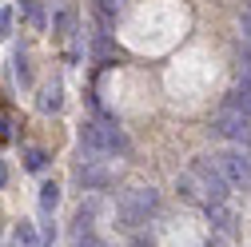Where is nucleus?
<instances>
[{
    "label": "nucleus",
    "instance_id": "nucleus-6",
    "mask_svg": "<svg viewBox=\"0 0 251 247\" xmlns=\"http://www.w3.org/2000/svg\"><path fill=\"white\" fill-rule=\"evenodd\" d=\"M108 179H112V172H108V168H100L96 160H92L88 168H80V183H84V188H104Z\"/></svg>",
    "mask_w": 251,
    "mask_h": 247
},
{
    "label": "nucleus",
    "instance_id": "nucleus-7",
    "mask_svg": "<svg viewBox=\"0 0 251 247\" xmlns=\"http://www.w3.org/2000/svg\"><path fill=\"white\" fill-rule=\"evenodd\" d=\"M12 243H16V247H44V239L36 235V227L28 223V220H20V223H16V231H12Z\"/></svg>",
    "mask_w": 251,
    "mask_h": 247
},
{
    "label": "nucleus",
    "instance_id": "nucleus-3",
    "mask_svg": "<svg viewBox=\"0 0 251 247\" xmlns=\"http://www.w3.org/2000/svg\"><path fill=\"white\" fill-rule=\"evenodd\" d=\"M80 144L88 151H120L124 148V136H120V128H112V124H84Z\"/></svg>",
    "mask_w": 251,
    "mask_h": 247
},
{
    "label": "nucleus",
    "instance_id": "nucleus-15",
    "mask_svg": "<svg viewBox=\"0 0 251 247\" xmlns=\"http://www.w3.org/2000/svg\"><path fill=\"white\" fill-rule=\"evenodd\" d=\"M8 183V168H4V160H0V188Z\"/></svg>",
    "mask_w": 251,
    "mask_h": 247
},
{
    "label": "nucleus",
    "instance_id": "nucleus-5",
    "mask_svg": "<svg viewBox=\"0 0 251 247\" xmlns=\"http://www.w3.org/2000/svg\"><path fill=\"white\" fill-rule=\"evenodd\" d=\"M247 120H251V116H243L239 108L224 104L219 116H215V132L224 136V140H243V136H247Z\"/></svg>",
    "mask_w": 251,
    "mask_h": 247
},
{
    "label": "nucleus",
    "instance_id": "nucleus-2",
    "mask_svg": "<svg viewBox=\"0 0 251 247\" xmlns=\"http://www.w3.org/2000/svg\"><path fill=\"white\" fill-rule=\"evenodd\" d=\"M155 203H160L155 188H128V192H120V215H124V223H144L148 215L155 211Z\"/></svg>",
    "mask_w": 251,
    "mask_h": 247
},
{
    "label": "nucleus",
    "instance_id": "nucleus-13",
    "mask_svg": "<svg viewBox=\"0 0 251 247\" xmlns=\"http://www.w3.org/2000/svg\"><path fill=\"white\" fill-rule=\"evenodd\" d=\"M243 44L251 48V4L243 8Z\"/></svg>",
    "mask_w": 251,
    "mask_h": 247
},
{
    "label": "nucleus",
    "instance_id": "nucleus-12",
    "mask_svg": "<svg viewBox=\"0 0 251 247\" xmlns=\"http://www.w3.org/2000/svg\"><path fill=\"white\" fill-rule=\"evenodd\" d=\"M239 84H243V92H251V56L243 60V68H239Z\"/></svg>",
    "mask_w": 251,
    "mask_h": 247
},
{
    "label": "nucleus",
    "instance_id": "nucleus-14",
    "mask_svg": "<svg viewBox=\"0 0 251 247\" xmlns=\"http://www.w3.org/2000/svg\"><path fill=\"white\" fill-rule=\"evenodd\" d=\"M76 247H104V243H100V239H92V235H88V239H80Z\"/></svg>",
    "mask_w": 251,
    "mask_h": 247
},
{
    "label": "nucleus",
    "instance_id": "nucleus-8",
    "mask_svg": "<svg viewBox=\"0 0 251 247\" xmlns=\"http://www.w3.org/2000/svg\"><path fill=\"white\" fill-rule=\"evenodd\" d=\"M56 203H60V188L48 179L44 188H40V207H44V211H56Z\"/></svg>",
    "mask_w": 251,
    "mask_h": 247
},
{
    "label": "nucleus",
    "instance_id": "nucleus-1",
    "mask_svg": "<svg viewBox=\"0 0 251 247\" xmlns=\"http://www.w3.org/2000/svg\"><path fill=\"white\" fill-rule=\"evenodd\" d=\"M179 192L187 199H200V203H224L227 196V175L219 172V164H207V160H196L192 172L179 175Z\"/></svg>",
    "mask_w": 251,
    "mask_h": 247
},
{
    "label": "nucleus",
    "instance_id": "nucleus-4",
    "mask_svg": "<svg viewBox=\"0 0 251 247\" xmlns=\"http://www.w3.org/2000/svg\"><path fill=\"white\" fill-rule=\"evenodd\" d=\"M215 164H219V172L227 175V183H247L251 179V156H247L243 148H227Z\"/></svg>",
    "mask_w": 251,
    "mask_h": 247
},
{
    "label": "nucleus",
    "instance_id": "nucleus-10",
    "mask_svg": "<svg viewBox=\"0 0 251 247\" xmlns=\"http://www.w3.org/2000/svg\"><path fill=\"white\" fill-rule=\"evenodd\" d=\"M44 160H48L44 151H40V148H32V151H28V160H24V164H28V172H40V168H44Z\"/></svg>",
    "mask_w": 251,
    "mask_h": 247
},
{
    "label": "nucleus",
    "instance_id": "nucleus-11",
    "mask_svg": "<svg viewBox=\"0 0 251 247\" xmlns=\"http://www.w3.org/2000/svg\"><path fill=\"white\" fill-rule=\"evenodd\" d=\"M8 28H12V8H0V40L8 36Z\"/></svg>",
    "mask_w": 251,
    "mask_h": 247
},
{
    "label": "nucleus",
    "instance_id": "nucleus-9",
    "mask_svg": "<svg viewBox=\"0 0 251 247\" xmlns=\"http://www.w3.org/2000/svg\"><path fill=\"white\" fill-rule=\"evenodd\" d=\"M40 108H44V112H56V108H60V84L44 88V96H40Z\"/></svg>",
    "mask_w": 251,
    "mask_h": 247
}]
</instances>
